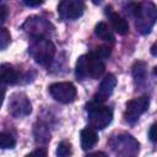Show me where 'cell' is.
Segmentation results:
<instances>
[{
  "label": "cell",
  "mask_w": 157,
  "mask_h": 157,
  "mask_svg": "<svg viewBox=\"0 0 157 157\" xmlns=\"http://www.w3.org/2000/svg\"><path fill=\"white\" fill-rule=\"evenodd\" d=\"M105 69L103 58H101L96 53H88L81 55L75 65V75L76 77L85 78H98L103 75Z\"/></svg>",
  "instance_id": "cell-1"
},
{
  "label": "cell",
  "mask_w": 157,
  "mask_h": 157,
  "mask_svg": "<svg viewBox=\"0 0 157 157\" xmlns=\"http://www.w3.org/2000/svg\"><path fill=\"white\" fill-rule=\"evenodd\" d=\"M135 27L141 34H148L157 21V6L152 1L132 4Z\"/></svg>",
  "instance_id": "cell-2"
},
{
  "label": "cell",
  "mask_w": 157,
  "mask_h": 157,
  "mask_svg": "<svg viewBox=\"0 0 157 157\" xmlns=\"http://www.w3.org/2000/svg\"><path fill=\"white\" fill-rule=\"evenodd\" d=\"M109 146L117 157H137L140 151L139 141L126 132L112 136L109 140Z\"/></svg>",
  "instance_id": "cell-3"
},
{
  "label": "cell",
  "mask_w": 157,
  "mask_h": 157,
  "mask_svg": "<svg viewBox=\"0 0 157 157\" xmlns=\"http://www.w3.org/2000/svg\"><path fill=\"white\" fill-rule=\"evenodd\" d=\"M28 52L36 63L43 66H49L55 55V45L48 38H33Z\"/></svg>",
  "instance_id": "cell-4"
},
{
  "label": "cell",
  "mask_w": 157,
  "mask_h": 157,
  "mask_svg": "<svg viewBox=\"0 0 157 157\" xmlns=\"http://www.w3.org/2000/svg\"><path fill=\"white\" fill-rule=\"evenodd\" d=\"M86 109H87L90 124L93 129L102 130V129L107 128L113 119L112 109L108 105H104L103 103L92 101L87 104Z\"/></svg>",
  "instance_id": "cell-5"
},
{
  "label": "cell",
  "mask_w": 157,
  "mask_h": 157,
  "mask_svg": "<svg viewBox=\"0 0 157 157\" xmlns=\"http://www.w3.org/2000/svg\"><path fill=\"white\" fill-rule=\"evenodd\" d=\"M22 28L33 38H47L45 36H48L53 31V26L50 25V22L40 16L28 17L22 25Z\"/></svg>",
  "instance_id": "cell-6"
},
{
  "label": "cell",
  "mask_w": 157,
  "mask_h": 157,
  "mask_svg": "<svg viewBox=\"0 0 157 157\" xmlns=\"http://www.w3.org/2000/svg\"><path fill=\"white\" fill-rule=\"evenodd\" d=\"M150 105V98L147 96H141L137 98H134L126 103L124 119L129 124H134L137 121V119L148 109Z\"/></svg>",
  "instance_id": "cell-7"
},
{
  "label": "cell",
  "mask_w": 157,
  "mask_h": 157,
  "mask_svg": "<svg viewBox=\"0 0 157 157\" xmlns=\"http://www.w3.org/2000/svg\"><path fill=\"white\" fill-rule=\"evenodd\" d=\"M49 92L52 97L64 104L74 102L76 98V87L71 82H55L49 86Z\"/></svg>",
  "instance_id": "cell-8"
},
{
  "label": "cell",
  "mask_w": 157,
  "mask_h": 157,
  "mask_svg": "<svg viewBox=\"0 0 157 157\" xmlns=\"http://www.w3.org/2000/svg\"><path fill=\"white\" fill-rule=\"evenodd\" d=\"M32 112V105L28 99V97L22 93L17 92L13 93L9 102V113L13 118H22L28 115Z\"/></svg>",
  "instance_id": "cell-9"
},
{
  "label": "cell",
  "mask_w": 157,
  "mask_h": 157,
  "mask_svg": "<svg viewBox=\"0 0 157 157\" xmlns=\"http://www.w3.org/2000/svg\"><path fill=\"white\" fill-rule=\"evenodd\" d=\"M85 10V4L80 0H64L58 5L59 16L63 20H76L82 16Z\"/></svg>",
  "instance_id": "cell-10"
},
{
  "label": "cell",
  "mask_w": 157,
  "mask_h": 157,
  "mask_svg": "<svg viewBox=\"0 0 157 157\" xmlns=\"http://www.w3.org/2000/svg\"><path fill=\"white\" fill-rule=\"evenodd\" d=\"M115 85H117V78L113 74H107L103 80L101 81V85L98 87V91L96 92L94 97H93V101L94 102H98V103H103L105 102L110 94L113 93L114 88H115Z\"/></svg>",
  "instance_id": "cell-11"
},
{
  "label": "cell",
  "mask_w": 157,
  "mask_h": 157,
  "mask_svg": "<svg viewBox=\"0 0 157 157\" xmlns=\"http://www.w3.org/2000/svg\"><path fill=\"white\" fill-rule=\"evenodd\" d=\"M0 75H1V81L6 85H15L20 80L18 71L13 66H11L10 64H2L1 65Z\"/></svg>",
  "instance_id": "cell-12"
},
{
  "label": "cell",
  "mask_w": 157,
  "mask_h": 157,
  "mask_svg": "<svg viewBox=\"0 0 157 157\" xmlns=\"http://www.w3.org/2000/svg\"><path fill=\"white\" fill-rule=\"evenodd\" d=\"M80 137H81V147H82V150H85V151L91 150V148L97 144V141H98V135H97L96 130L92 129V128H86V129H83V130L81 131Z\"/></svg>",
  "instance_id": "cell-13"
},
{
  "label": "cell",
  "mask_w": 157,
  "mask_h": 157,
  "mask_svg": "<svg viewBox=\"0 0 157 157\" xmlns=\"http://www.w3.org/2000/svg\"><path fill=\"white\" fill-rule=\"evenodd\" d=\"M109 20H110V25H112L113 29H114L118 34L125 36V34L129 32V25H128V22H126L121 16H119L118 13L110 12V13H109Z\"/></svg>",
  "instance_id": "cell-14"
},
{
  "label": "cell",
  "mask_w": 157,
  "mask_h": 157,
  "mask_svg": "<svg viewBox=\"0 0 157 157\" xmlns=\"http://www.w3.org/2000/svg\"><path fill=\"white\" fill-rule=\"evenodd\" d=\"M94 33L102 40L109 42V43H114V36H113L110 28L108 27V25L105 22H98L96 25V27H94Z\"/></svg>",
  "instance_id": "cell-15"
},
{
  "label": "cell",
  "mask_w": 157,
  "mask_h": 157,
  "mask_svg": "<svg viewBox=\"0 0 157 157\" xmlns=\"http://www.w3.org/2000/svg\"><path fill=\"white\" fill-rule=\"evenodd\" d=\"M132 76L135 78V81L142 82L146 78V63L136 61L132 65Z\"/></svg>",
  "instance_id": "cell-16"
},
{
  "label": "cell",
  "mask_w": 157,
  "mask_h": 157,
  "mask_svg": "<svg viewBox=\"0 0 157 157\" xmlns=\"http://www.w3.org/2000/svg\"><path fill=\"white\" fill-rule=\"evenodd\" d=\"M56 155L58 157H70L72 155V146L69 141L64 140L58 145L56 148Z\"/></svg>",
  "instance_id": "cell-17"
},
{
  "label": "cell",
  "mask_w": 157,
  "mask_h": 157,
  "mask_svg": "<svg viewBox=\"0 0 157 157\" xmlns=\"http://www.w3.org/2000/svg\"><path fill=\"white\" fill-rule=\"evenodd\" d=\"M16 145L15 137L9 132H1L0 134V146L1 148H13Z\"/></svg>",
  "instance_id": "cell-18"
},
{
  "label": "cell",
  "mask_w": 157,
  "mask_h": 157,
  "mask_svg": "<svg viewBox=\"0 0 157 157\" xmlns=\"http://www.w3.org/2000/svg\"><path fill=\"white\" fill-rule=\"evenodd\" d=\"M34 135H36V140L37 141H48L50 139V134H49V130L45 125H42L39 124V126H36L34 128Z\"/></svg>",
  "instance_id": "cell-19"
},
{
  "label": "cell",
  "mask_w": 157,
  "mask_h": 157,
  "mask_svg": "<svg viewBox=\"0 0 157 157\" xmlns=\"http://www.w3.org/2000/svg\"><path fill=\"white\" fill-rule=\"evenodd\" d=\"M10 42H11L10 32H9L5 27H2V28H1V33H0V48H1L2 50L6 49V47L10 44Z\"/></svg>",
  "instance_id": "cell-20"
},
{
  "label": "cell",
  "mask_w": 157,
  "mask_h": 157,
  "mask_svg": "<svg viewBox=\"0 0 157 157\" xmlns=\"http://www.w3.org/2000/svg\"><path fill=\"white\" fill-rule=\"evenodd\" d=\"M148 139L152 142H157V123L152 124L148 130Z\"/></svg>",
  "instance_id": "cell-21"
},
{
  "label": "cell",
  "mask_w": 157,
  "mask_h": 157,
  "mask_svg": "<svg viewBox=\"0 0 157 157\" xmlns=\"http://www.w3.org/2000/svg\"><path fill=\"white\" fill-rule=\"evenodd\" d=\"M26 157H47V150L45 148H37L28 153Z\"/></svg>",
  "instance_id": "cell-22"
},
{
  "label": "cell",
  "mask_w": 157,
  "mask_h": 157,
  "mask_svg": "<svg viewBox=\"0 0 157 157\" xmlns=\"http://www.w3.org/2000/svg\"><path fill=\"white\" fill-rule=\"evenodd\" d=\"M0 12H1L0 21H1V23H4V22H5V20H6V17H7V7H6L4 4H1V5H0Z\"/></svg>",
  "instance_id": "cell-23"
},
{
  "label": "cell",
  "mask_w": 157,
  "mask_h": 157,
  "mask_svg": "<svg viewBox=\"0 0 157 157\" xmlns=\"http://www.w3.org/2000/svg\"><path fill=\"white\" fill-rule=\"evenodd\" d=\"M85 157H108L104 152H101V151H97V152H92V153H88L86 155Z\"/></svg>",
  "instance_id": "cell-24"
},
{
  "label": "cell",
  "mask_w": 157,
  "mask_h": 157,
  "mask_svg": "<svg viewBox=\"0 0 157 157\" xmlns=\"http://www.w3.org/2000/svg\"><path fill=\"white\" fill-rule=\"evenodd\" d=\"M23 4L27 6H39L43 4V1H23Z\"/></svg>",
  "instance_id": "cell-25"
},
{
  "label": "cell",
  "mask_w": 157,
  "mask_h": 157,
  "mask_svg": "<svg viewBox=\"0 0 157 157\" xmlns=\"http://www.w3.org/2000/svg\"><path fill=\"white\" fill-rule=\"evenodd\" d=\"M151 54L155 55V56H157V42H155L152 44V47H151Z\"/></svg>",
  "instance_id": "cell-26"
},
{
  "label": "cell",
  "mask_w": 157,
  "mask_h": 157,
  "mask_svg": "<svg viewBox=\"0 0 157 157\" xmlns=\"http://www.w3.org/2000/svg\"><path fill=\"white\" fill-rule=\"evenodd\" d=\"M153 74L157 76V66H155V67H153Z\"/></svg>",
  "instance_id": "cell-27"
}]
</instances>
